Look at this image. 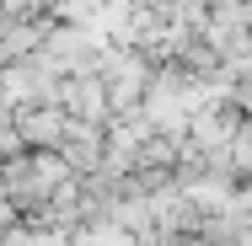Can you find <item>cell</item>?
Instances as JSON below:
<instances>
[{
  "label": "cell",
  "instance_id": "cell-1",
  "mask_svg": "<svg viewBox=\"0 0 252 246\" xmlns=\"http://www.w3.org/2000/svg\"><path fill=\"white\" fill-rule=\"evenodd\" d=\"M75 182V171L54 155V150H22L16 161H5L0 171V198L16 214H49V203Z\"/></svg>",
  "mask_w": 252,
  "mask_h": 246
},
{
  "label": "cell",
  "instance_id": "cell-2",
  "mask_svg": "<svg viewBox=\"0 0 252 246\" xmlns=\"http://www.w3.org/2000/svg\"><path fill=\"white\" fill-rule=\"evenodd\" d=\"M107 54H113V43L102 38L97 27H59L54 22V32H49V43H43L38 59L49 64L59 81H70V75H97Z\"/></svg>",
  "mask_w": 252,
  "mask_h": 246
},
{
  "label": "cell",
  "instance_id": "cell-3",
  "mask_svg": "<svg viewBox=\"0 0 252 246\" xmlns=\"http://www.w3.org/2000/svg\"><path fill=\"white\" fill-rule=\"evenodd\" d=\"M54 107H64L75 123H97V129H107V118H113L102 75H70V81H59V91H54Z\"/></svg>",
  "mask_w": 252,
  "mask_h": 246
},
{
  "label": "cell",
  "instance_id": "cell-4",
  "mask_svg": "<svg viewBox=\"0 0 252 246\" xmlns=\"http://www.w3.org/2000/svg\"><path fill=\"white\" fill-rule=\"evenodd\" d=\"M11 123H16L27 150H54V155L64 145V134H70V112L64 107H22V112H11Z\"/></svg>",
  "mask_w": 252,
  "mask_h": 246
},
{
  "label": "cell",
  "instance_id": "cell-5",
  "mask_svg": "<svg viewBox=\"0 0 252 246\" xmlns=\"http://www.w3.org/2000/svg\"><path fill=\"white\" fill-rule=\"evenodd\" d=\"M102 5L107 0H54V16H59V27H92Z\"/></svg>",
  "mask_w": 252,
  "mask_h": 246
},
{
  "label": "cell",
  "instance_id": "cell-6",
  "mask_svg": "<svg viewBox=\"0 0 252 246\" xmlns=\"http://www.w3.org/2000/svg\"><path fill=\"white\" fill-rule=\"evenodd\" d=\"M231 177H252V129L231 139Z\"/></svg>",
  "mask_w": 252,
  "mask_h": 246
},
{
  "label": "cell",
  "instance_id": "cell-7",
  "mask_svg": "<svg viewBox=\"0 0 252 246\" xmlns=\"http://www.w3.org/2000/svg\"><path fill=\"white\" fill-rule=\"evenodd\" d=\"M231 102H236V112H242V118H252V75L231 86Z\"/></svg>",
  "mask_w": 252,
  "mask_h": 246
}]
</instances>
